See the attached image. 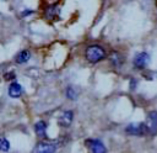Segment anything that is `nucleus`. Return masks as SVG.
I'll use <instances>...</instances> for the list:
<instances>
[{
    "label": "nucleus",
    "mask_w": 157,
    "mask_h": 153,
    "mask_svg": "<svg viewBox=\"0 0 157 153\" xmlns=\"http://www.w3.org/2000/svg\"><path fill=\"white\" fill-rule=\"evenodd\" d=\"M85 56H86V59L88 62L97 63V62H101L102 59L105 58V51L98 44H92V46L86 48Z\"/></svg>",
    "instance_id": "nucleus-1"
},
{
    "label": "nucleus",
    "mask_w": 157,
    "mask_h": 153,
    "mask_svg": "<svg viewBox=\"0 0 157 153\" xmlns=\"http://www.w3.org/2000/svg\"><path fill=\"white\" fill-rule=\"evenodd\" d=\"M125 132L131 136H145L148 133L146 123H142V122H137V123L134 122V123L128 125L125 128Z\"/></svg>",
    "instance_id": "nucleus-2"
},
{
    "label": "nucleus",
    "mask_w": 157,
    "mask_h": 153,
    "mask_svg": "<svg viewBox=\"0 0 157 153\" xmlns=\"http://www.w3.org/2000/svg\"><path fill=\"white\" fill-rule=\"evenodd\" d=\"M56 146L52 142H39L32 151V153H54Z\"/></svg>",
    "instance_id": "nucleus-3"
},
{
    "label": "nucleus",
    "mask_w": 157,
    "mask_h": 153,
    "mask_svg": "<svg viewBox=\"0 0 157 153\" xmlns=\"http://www.w3.org/2000/svg\"><path fill=\"white\" fill-rule=\"evenodd\" d=\"M146 127L150 134H156L157 133V111H151L147 115L146 120Z\"/></svg>",
    "instance_id": "nucleus-4"
},
{
    "label": "nucleus",
    "mask_w": 157,
    "mask_h": 153,
    "mask_svg": "<svg viewBox=\"0 0 157 153\" xmlns=\"http://www.w3.org/2000/svg\"><path fill=\"white\" fill-rule=\"evenodd\" d=\"M148 62H150V56H148L146 52H140V53H137V54L135 56V58H134V65H135V68H137V69L145 68V67L148 64Z\"/></svg>",
    "instance_id": "nucleus-5"
},
{
    "label": "nucleus",
    "mask_w": 157,
    "mask_h": 153,
    "mask_svg": "<svg viewBox=\"0 0 157 153\" xmlns=\"http://www.w3.org/2000/svg\"><path fill=\"white\" fill-rule=\"evenodd\" d=\"M86 144H87V147L91 148L92 153H107L104 144L99 139H87Z\"/></svg>",
    "instance_id": "nucleus-6"
},
{
    "label": "nucleus",
    "mask_w": 157,
    "mask_h": 153,
    "mask_svg": "<svg viewBox=\"0 0 157 153\" xmlns=\"http://www.w3.org/2000/svg\"><path fill=\"white\" fill-rule=\"evenodd\" d=\"M72 118H74V112L71 110L64 111L61 114V116L59 117V125L63 127H69L72 122Z\"/></svg>",
    "instance_id": "nucleus-7"
},
{
    "label": "nucleus",
    "mask_w": 157,
    "mask_h": 153,
    "mask_svg": "<svg viewBox=\"0 0 157 153\" xmlns=\"http://www.w3.org/2000/svg\"><path fill=\"white\" fill-rule=\"evenodd\" d=\"M23 89H22V85L20 83H11L10 86H9V95L11 97H18L21 96Z\"/></svg>",
    "instance_id": "nucleus-8"
},
{
    "label": "nucleus",
    "mask_w": 157,
    "mask_h": 153,
    "mask_svg": "<svg viewBox=\"0 0 157 153\" xmlns=\"http://www.w3.org/2000/svg\"><path fill=\"white\" fill-rule=\"evenodd\" d=\"M45 16L47 19L49 20H56L59 19V10H58V6L56 5H49L45 10Z\"/></svg>",
    "instance_id": "nucleus-9"
},
{
    "label": "nucleus",
    "mask_w": 157,
    "mask_h": 153,
    "mask_svg": "<svg viewBox=\"0 0 157 153\" xmlns=\"http://www.w3.org/2000/svg\"><path fill=\"white\" fill-rule=\"evenodd\" d=\"M34 131H36V134L39 136V137H45L47 134V125L44 121H38L36 125H34Z\"/></svg>",
    "instance_id": "nucleus-10"
},
{
    "label": "nucleus",
    "mask_w": 157,
    "mask_h": 153,
    "mask_svg": "<svg viewBox=\"0 0 157 153\" xmlns=\"http://www.w3.org/2000/svg\"><path fill=\"white\" fill-rule=\"evenodd\" d=\"M109 58H110V62H112L113 65H115V67H121V65H123L124 58H123V56H121L120 53H118V52H112L110 56H109Z\"/></svg>",
    "instance_id": "nucleus-11"
},
{
    "label": "nucleus",
    "mask_w": 157,
    "mask_h": 153,
    "mask_svg": "<svg viewBox=\"0 0 157 153\" xmlns=\"http://www.w3.org/2000/svg\"><path fill=\"white\" fill-rule=\"evenodd\" d=\"M31 58V53H29V51H21L17 56H16V58H15V60H16V63H20V64H22V63H26L28 59Z\"/></svg>",
    "instance_id": "nucleus-12"
},
{
    "label": "nucleus",
    "mask_w": 157,
    "mask_h": 153,
    "mask_svg": "<svg viewBox=\"0 0 157 153\" xmlns=\"http://www.w3.org/2000/svg\"><path fill=\"white\" fill-rule=\"evenodd\" d=\"M66 96H67L69 99H71V100H75V99L77 97V91H76V89H75L74 86H69V88L66 89Z\"/></svg>",
    "instance_id": "nucleus-13"
},
{
    "label": "nucleus",
    "mask_w": 157,
    "mask_h": 153,
    "mask_svg": "<svg viewBox=\"0 0 157 153\" xmlns=\"http://www.w3.org/2000/svg\"><path fill=\"white\" fill-rule=\"evenodd\" d=\"M0 148H1V151H2V152H7V151L10 149V143H9V141H7L5 137H2V138H1Z\"/></svg>",
    "instance_id": "nucleus-14"
}]
</instances>
